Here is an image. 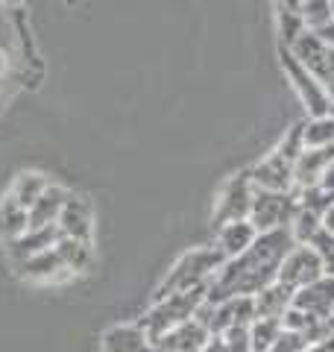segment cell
<instances>
[{
	"instance_id": "cell-13",
	"label": "cell",
	"mask_w": 334,
	"mask_h": 352,
	"mask_svg": "<svg viewBox=\"0 0 334 352\" xmlns=\"http://www.w3.org/2000/svg\"><path fill=\"white\" fill-rule=\"evenodd\" d=\"M276 18H278V47L291 50L308 32L302 12H299V3H276Z\"/></svg>"
},
{
	"instance_id": "cell-12",
	"label": "cell",
	"mask_w": 334,
	"mask_h": 352,
	"mask_svg": "<svg viewBox=\"0 0 334 352\" xmlns=\"http://www.w3.org/2000/svg\"><path fill=\"white\" fill-rule=\"evenodd\" d=\"M211 338H214V335H211L203 323L191 320V323L176 326L164 346L170 352H205V346L211 344Z\"/></svg>"
},
{
	"instance_id": "cell-19",
	"label": "cell",
	"mask_w": 334,
	"mask_h": 352,
	"mask_svg": "<svg viewBox=\"0 0 334 352\" xmlns=\"http://www.w3.org/2000/svg\"><path fill=\"white\" fill-rule=\"evenodd\" d=\"M311 344H314V338H311V335H305V332H287V329H285L270 352H308Z\"/></svg>"
},
{
	"instance_id": "cell-10",
	"label": "cell",
	"mask_w": 334,
	"mask_h": 352,
	"mask_svg": "<svg viewBox=\"0 0 334 352\" xmlns=\"http://www.w3.org/2000/svg\"><path fill=\"white\" fill-rule=\"evenodd\" d=\"M255 241H258V229H255L249 220H232V223H223L220 226V235H217V252L226 261L243 256Z\"/></svg>"
},
{
	"instance_id": "cell-9",
	"label": "cell",
	"mask_w": 334,
	"mask_h": 352,
	"mask_svg": "<svg viewBox=\"0 0 334 352\" xmlns=\"http://www.w3.org/2000/svg\"><path fill=\"white\" fill-rule=\"evenodd\" d=\"M293 305L308 311L311 317H317V320L329 323L334 317V276H322L314 285L302 288L293 296Z\"/></svg>"
},
{
	"instance_id": "cell-3",
	"label": "cell",
	"mask_w": 334,
	"mask_h": 352,
	"mask_svg": "<svg viewBox=\"0 0 334 352\" xmlns=\"http://www.w3.org/2000/svg\"><path fill=\"white\" fill-rule=\"evenodd\" d=\"M278 59H282L285 76L291 80L293 91H296V97H299V103L305 106L308 118H322V115H329V112H331V97H329L326 88H322V85L314 80V76H311V74L302 68V62H299L287 47H278Z\"/></svg>"
},
{
	"instance_id": "cell-22",
	"label": "cell",
	"mask_w": 334,
	"mask_h": 352,
	"mask_svg": "<svg viewBox=\"0 0 334 352\" xmlns=\"http://www.w3.org/2000/svg\"><path fill=\"white\" fill-rule=\"evenodd\" d=\"M320 188H326L329 194H334V164L326 170V176H322V182H320Z\"/></svg>"
},
{
	"instance_id": "cell-5",
	"label": "cell",
	"mask_w": 334,
	"mask_h": 352,
	"mask_svg": "<svg viewBox=\"0 0 334 352\" xmlns=\"http://www.w3.org/2000/svg\"><path fill=\"white\" fill-rule=\"evenodd\" d=\"M326 276V264L317 256V250H311L305 244H296L282 261V270H278V279L285 288H291L293 294H299L308 285H314L317 279Z\"/></svg>"
},
{
	"instance_id": "cell-14",
	"label": "cell",
	"mask_w": 334,
	"mask_h": 352,
	"mask_svg": "<svg viewBox=\"0 0 334 352\" xmlns=\"http://www.w3.org/2000/svg\"><path fill=\"white\" fill-rule=\"evenodd\" d=\"M302 141L305 150H326L334 147V115L322 118H305L302 120Z\"/></svg>"
},
{
	"instance_id": "cell-16",
	"label": "cell",
	"mask_w": 334,
	"mask_h": 352,
	"mask_svg": "<svg viewBox=\"0 0 334 352\" xmlns=\"http://www.w3.org/2000/svg\"><path fill=\"white\" fill-rule=\"evenodd\" d=\"M299 12H302L308 32H320L334 21V3H329V0H308V3H299Z\"/></svg>"
},
{
	"instance_id": "cell-4",
	"label": "cell",
	"mask_w": 334,
	"mask_h": 352,
	"mask_svg": "<svg viewBox=\"0 0 334 352\" xmlns=\"http://www.w3.org/2000/svg\"><path fill=\"white\" fill-rule=\"evenodd\" d=\"M291 53L302 62V68L326 88L329 97H334V47L331 44H326L320 36H314V32H305L291 47Z\"/></svg>"
},
{
	"instance_id": "cell-17",
	"label": "cell",
	"mask_w": 334,
	"mask_h": 352,
	"mask_svg": "<svg viewBox=\"0 0 334 352\" xmlns=\"http://www.w3.org/2000/svg\"><path fill=\"white\" fill-rule=\"evenodd\" d=\"M276 153H278L282 159H287L291 164H296V159L305 153V141H302V120H299V124H293L291 129H285V135H282V141H278Z\"/></svg>"
},
{
	"instance_id": "cell-7",
	"label": "cell",
	"mask_w": 334,
	"mask_h": 352,
	"mask_svg": "<svg viewBox=\"0 0 334 352\" xmlns=\"http://www.w3.org/2000/svg\"><path fill=\"white\" fill-rule=\"evenodd\" d=\"M255 191H276V194H291L293 191V164L282 159L276 150L249 168Z\"/></svg>"
},
{
	"instance_id": "cell-20",
	"label": "cell",
	"mask_w": 334,
	"mask_h": 352,
	"mask_svg": "<svg viewBox=\"0 0 334 352\" xmlns=\"http://www.w3.org/2000/svg\"><path fill=\"white\" fill-rule=\"evenodd\" d=\"M223 340L226 352H252V338H249V326H235L229 332L217 335Z\"/></svg>"
},
{
	"instance_id": "cell-24",
	"label": "cell",
	"mask_w": 334,
	"mask_h": 352,
	"mask_svg": "<svg viewBox=\"0 0 334 352\" xmlns=\"http://www.w3.org/2000/svg\"><path fill=\"white\" fill-rule=\"evenodd\" d=\"M205 352H226V346H223L220 338H211V344L205 346Z\"/></svg>"
},
{
	"instance_id": "cell-15",
	"label": "cell",
	"mask_w": 334,
	"mask_h": 352,
	"mask_svg": "<svg viewBox=\"0 0 334 352\" xmlns=\"http://www.w3.org/2000/svg\"><path fill=\"white\" fill-rule=\"evenodd\" d=\"M282 320H267V317H255L249 326V338H252V352H270L276 346L278 335H282Z\"/></svg>"
},
{
	"instance_id": "cell-1",
	"label": "cell",
	"mask_w": 334,
	"mask_h": 352,
	"mask_svg": "<svg viewBox=\"0 0 334 352\" xmlns=\"http://www.w3.org/2000/svg\"><path fill=\"white\" fill-rule=\"evenodd\" d=\"M296 247L291 229H278V232H264L258 241L243 252V256L226 261L211 279L205 302H223L235 300V296H258L267 285L278 279L285 256Z\"/></svg>"
},
{
	"instance_id": "cell-11",
	"label": "cell",
	"mask_w": 334,
	"mask_h": 352,
	"mask_svg": "<svg viewBox=\"0 0 334 352\" xmlns=\"http://www.w3.org/2000/svg\"><path fill=\"white\" fill-rule=\"evenodd\" d=\"M293 296L296 294L291 288H285L282 282L267 285L258 296H252L255 300V314L267 317V320H282V317L287 314V308H293Z\"/></svg>"
},
{
	"instance_id": "cell-8",
	"label": "cell",
	"mask_w": 334,
	"mask_h": 352,
	"mask_svg": "<svg viewBox=\"0 0 334 352\" xmlns=\"http://www.w3.org/2000/svg\"><path fill=\"white\" fill-rule=\"evenodd\" d=\"M334 164V147L326 150H305L293 164V191L317 188L326 170Z\"/></svg>"
},
{
	"instance_id": "cell-2",
	"label": "cell",
	"mask_w": 334,
	"mask_h": 352,
	"mask_svg": "<svg viewBox=\"0 0 334 352\" xmlns=\"http://www.w3.org/2000/svg\"><path fill=\"white\" fill-rule=\"evenodd\" d=\"M296 212H299L296 191H291V194L255 191V197H252V212H249V223L258 229V235H264V232H278V229H291Z\"/></svg>"
},
{
	"instance_id": "cell-6",
	"label": "cell",
	"mask_w": 334,
	"mask_h": 352,
	"mask_svg": "<svg viewBox=\"0 0 334 352\" xmlns=\"http://www.w3.org/2000/svg\"><path fill=\"white\" fill-rule=\"evenodd\" d=\"M252 197H255V185H252V176H249V168H247V170L235 173L226 182V188H223V194H220V203H217V220L220 223L249 220Z\"/></svg>"
},
{
	"instance_id": "cell-23",
	"label": "cell",
	"mask_w": 334,
	"mask_h": 352,
	"mask_svg": "<svg viewBox=\"0 0 334 352\" xmlns=\"http://www.w3.org/2000/svg\"><path fill=\"white\" fill-rule=\"evenodd\" d=\"M322 229H326V232L334 238V206L329 208V212L326 214H322Z\"/></svg>"
},
{
	"instance_id": "cell-21",
	"label": "cell",
	"mask_w": 334,
	"mask_h": 352,
	"mask_svg": "<svg viewBox=\"0 0 334 352\" xmlns=\"http://www.w3.org/2000/svg\"><path fill=\"white\" fill-rule=\"evenodd\" d=\"M308 352H334V332L326 335V338H320V340H314V344L308 346Z\"/></svg>"
},
{
	"instance_id": "cell-25",
	"label": "cell",
	"mask_w": 334,
	"mask_h": 352,
	"mask_svg": "<svg viewBox=\"0 0 334 352\" xmlns=\"http://www.w3.org/2000/svg\"><path fill=\"white\" fill-rule=\"evenodd\" d=\"M331 115H334V106H331Z\"/></svg>"
},
{
	"instance_id": "cell-18",
	"label": "cell",
	"mask_w": 334,
	"mask_h": 352,
	"mask_svg": "<svg viewBox=\"0 0 334 352\" xmlns=\"http://www.w3.org/2000/svg\"><path fill=\"white\" fill-rule=\"evenodd\" d=\"M305 247L317 250V256L322 258V264H326V276H334V238L326 232V229H320Z\"/></svg>"
}]
</instances>
